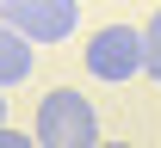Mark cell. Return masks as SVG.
<instances>
[{
	"instance_id": "cell-7",
	"label": "cell",
	"mask_w": 161,
	"mask_h": 148,
	"mask_svg": "<svg viewBox=\"0 0 161 148\" xmlns=\"http://www.w3.org/2000/svg\"><path fill=\"white\" fill-rule=\"evenodd\" d=\"M99 148H136V142H99Z\"/></svg>"
},
{
	"instance_id": "cell-1",
	"label": "cell",
	"mask_w": 161,
	"mask_h": 148,
	"mask_svg": "<svg viewBox=\"0 0 161 148\" xmlns=\"http://www.w3.org/2000/svg\"><path fill=\"white\" fill-rule=\"evenodd\" d=\"M37 148H99V111L80 86H50L37 99Z\"/></svg>"
},
{
	"instance_id": "cell-4",
	"label": "cell",
	"mask_w": 161,
	"mask_h": 148,
	"mask_svg": "<svg viewBox=\"0 0 161 148\" xmlns=\"http://www.w3.org/2000/svg\"><path fill=\"white\" fill-rule=\"evenodd\" d=\"M31 68H37V49H31L19 31H6V25H0V93H6V86H19V80H31Z\"/></svg>"
},
{
	"instance_id": "cell-8",
	"label": "cell",
	"mask_w": 161,
	"mask_h": 148,
	"mask_svg": "<svg viewBox=\"0 0 161 148\" xmlns=\"http://www.w3.org/2000/svg\"><path fill=\"white\" fill-rule=\"evenodd\" d=\"M0 130H6V99H0Z\"/></svg>"
},
{
	"instance_id": "cell-2",
	"label": "cell",
	"mask_w": 161,
	"mask_h": 148,
	"mask_svg": "<svg viewBox=\"0 0 161 148\" xmlns=\"http://www.w3.org/2000/svg\"><path fill=\"white\" fill-rule=\"evenodd\" d=\"M0 25L19 31L31 49H50V43H68L80 25V0H0Z\"/></svg>"
},
{
	"instance_id": "cell-3",
	"label": "cell",
	"mask_w": 161,
	"mask_h": 148,
	"mask_svg": "<svg viewBox=\"0 0 161 148\" xmlns=\"http://www.w3.org/2000/svg\"><path fill=\"white\" fill-rule=\"evenodd\" d=\"M80 62H87V74L105 86H124L142 74V31L136 25H99L93 37H87V49H80Z\"/></svg>"
},
{
	"instance_id": "cell-6",
	"label": "cell",
	"mask_w": 161,
	"mask_h": 148,
	"mask_svg": "<svg viewBox=\"0 0 161 148\" xmlns=\"http://www.w3.org/2000/svg\"><path fill=\"white\" fill-rule=\"evenodd\" d=\"M0 148H37V136H19V130H0Z\"/></svg>"
},
{
	"instance_id": "cell-5",
	"label": "cell",
	"mask_w": 161,
	"mask_h": 148,
	"mask_svg": "<svg viewBox=\"0 0 161 148\" xmlns=\"http://www.w3.org/2000/svg\"><path fill=\"white\" fill-rule=\"evenodd\" d=\"M142 74L161 80V6L149 13V25H142Z\"/></svg>"
}]
</instances>
